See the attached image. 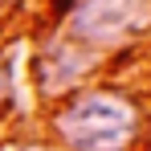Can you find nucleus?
<instances>
[{"mask_svg":"<svg viewBox=\"0 0 151 151\" xmlns=\"http://www.w3.org/2000/svg\"><path fill=\"white\" fill-rule=\"evenodd\" d=\"M143 21V0H86L74 12V29L86 41H119Z\"/></svg>","mask_w":151,"mask_h":151,"instance_id":"2","label":"nucleus"},{"mask_svg":"<svg viewBox=\"0 0 151 151\" xmlns=\"http://www.w3.org/2000/svg\"><path fill=\"white\" fill-rule=\"evenodd\" d=\"M61 139L78 151H123L135 139V106L119 94H82L57 114Z\"/></svg>","mask_w":151,"mask_h":151,"instance_id":"1","label":"nucleus"}]
</instances>
